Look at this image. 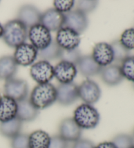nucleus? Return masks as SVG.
Here are the masks:
<instances>
[{"label":"nucleus","instance_id":"8","mask_svg":"<svg viewBox=\"0 0 134 148\" xmlns=\"http://www.w3.org/2000/svg\"><path fill=\"white\" fill-rule=\"evenodd\" d=\"M39 51L31 44L23 43L16 48L14 53V60L17 65L27 67L35 62Z\"/></svg>","mask_w":134,"mask_h":148},{"label":"nucleus","instance_id":"14","mask_svg":"<svg viewBox=\"0 0 134 148\" xmlns=\"http://www.w3.org/2000/svg\"><path fill=\"white\" fill-rule=\"evenodd\" d=\"M59 135L67 142H75L81 139L82 129L75 123L73 117H68L60 122Z\"/></svg>","mask_w":134,"mask_h":148},{"label":"nucleus","instance_id":"10","mask_svg":"<svg viewBox=\"0 0 134 148\" xmlns=\"http://www.w3.org/2000/svg\"><path fill=\"white\" fill-rule=\"evenodd\" d=\"M64 15L65 21L64 27L73 29L79 35L86 29L88 25V20L86 14L76 9L64 14Z\"/></svg>","mask_w":134,"mask_h":148},{"label":"nucleus","instance_id":"22","mask_svg":"<svg viewBox=\"0 0 134 148\" xmlns=\"http://www.w3.org/2000/svg\"><path fill=\"white\" fill-rule=\"evenodd\" d=\"M28 138L30 148H48L51 137L47 132L37 130L28 135Z\"/></svg>","mask_w":134,"mask_h":148},{"label":"nucleus","instance_id":"11","mask_svg":"<svg viewBox=\"0 0 134 148\" xmlns=\"http://www.w3.org/2000/svg\"><path fill=\"white\" fill-rule=\"evenodd\" d=\"M56 101L63 106H69L79 98V86L73 82L60 84L56 88Z\"/></svg>","mask_w":134,"mask_h":148},{"label":"nucleus","instance_id":"25","mask_svg":"<svg viewBox=\"0 0 134 148\" xmlns=\"http://www.w3.org/2000/svg\"><path fill=\"white\" fill-rule=\"evenodd\" d=\"M111 45L114 53V62L122 63L125 59L130 56V50L124 47L119 40H115Z\"/></svg>","mask_w":134,"mask_h":148},{"label":"nucleus","instance_id":"29","mask_svg":"<svg viewBox=\"0 0 134 148\" xmlns=\"http://www.w3.org/2000/svg\"><path fill=\"white\" fill-rule=\"evenodd\" d=\"M81 57L82 56L81 51L77 48L71 50H63L60 59H61V60L67 61V62H70L77 66Z\"/></svg>","mask_w":134,"mask_h":148},{"label":"nucleus","instance_id":"38","mask_svg":"<svg viewBox=\"0 0 134 148\" xmlns=\"http://www.w3.org/2000/svg\"><path fill=\"white\" fill-rule=\"evenodd\" d=\"M133 140H134V131H133Z\"/></svg>","mask_w":134,"mask_h":148},{"label":"nucleus","instance_id":"15","mask_svg":"<svg viewBox=\"0 0 134 148\" xmlns=\"http://www.w3.org/2000/svg\"><path fill=\"white\" fill-rule=\"evenodd\" d=\"M65 15L55 9H49L41 14V23L50 32H58L64 27Z\"/></svg>","mask_w":134,"mask_h":148},{"label":"nucleus","instance_id":"17","mask_svg":"<svg viewBox=\"0 0 134 148\" xmlns=\"http://www.w3.org/2000/svg\"><path fill=\"white\" fill-rule=\"evenodd\" d=\"M18 103L6 95L0 97V123L12 120L17 117Z\"/></svg>","mask_w":134,"mask_h":148},{"label":"nucleus","instance_id":"5","mask_svg":"<svg viewBox=\"0 0 134 148\" xmlns=\"http://www.w3.org/2000/svg\"><path fill=\"white\" fill-rule=\"evenodd\" d=\"M3 90L4 95L19 102L27 99L29 88L26 81L13 78L6 80Z\"/></svg>","mask_w":134,"mask_h":148},{"label":"nucleus","instance_id":"21","mask_svg":"<svg viewBox=\"0 0 134 148\" xmlns=\"http://www.w3.org/2000/svg\"><path fill=\"white\" fill-rule=\"evenodd\" d=\"M18 65L13 56H5L0 58V78L8 80L16 75Z\"/></svg>","mask_w":134,"mask_h":148},{"label":"nucleus","instance_id":"7","mask_svg":"<svg viewBox=\"0 0 134 148\" xmlns=\"http://www.w3.org/2000/svg\"><path fill=\"white\" fill-rule=\"evenodd\" d=\"M55 41L62 50H71L78 48L81 38L73 29L63 27L57 32Z\"/></svg>","mask_w":134,"mask_h":148},{"label":"nucleus","instance_id":"16","mask_svg":"<svg viewBox=\"0 0 134 148\" xmlns=\"http://www.w3.org/2000/svg\"><path fill=\"white\" fill-rule=\"evenodd\" d=\"M41 14L35 7L25 5L21 7L18 12V20L27 28H30L36 24H40Z\"/></svg>","mask_w":134,"mask_h":148},{"label":"nucleus","instance_id":"34","mask_svg":"<svg viewBox=\"0 0 134 148\" xmlns=\"http://www.w3.org/2000/svg\"><path fill=\"white\" fill-rule=\"evenodd\" d=\"M93 142L87 139H79L75 142L72 148H94Z\"/></svg>","mask_w":134,"mask_h":148},{"label":"nucleus","instance_id":"3","mask_svg":"<svg viewBox=\"0 0 134 148\" xmlns=\"http://www.w3.org/2000/svg\"><path fill=\"white\" fill-rule=\"evenodd\" d=\"M73 119L81 129H92L98 125L100 116L95 107L84 103L79 105L74 111Z\"/></svg>","mask_w":134,"mask_h":148},{"label":"nucleus","instance_id":"35","mask_svg":"<svg viewBox=\"0 0 134 148\" xmlns=\"http://www.w3.org/2000/svg\"><path fill=\"white\" fill-rule=\"evenodd\" d=\"M94 148H117L112 141L111 142H104L96 145Z\"/></svg>","mask_w":134,"mask_h":148},{"label":"nucleus","instance_id":"40","mask_svg":"<svg viewBox=\"0 0 134 148\" xmlns=\"http://www.w3.org/2000/svg\"><path fill=\"white\" fill-rule=\"evenodd\" d=\"M0 97H1V96H0Z\"/></svg>","mask_w":134,"mask_h":148},{"label":"nucleus","instance_id":"32","mask_svg":"<svg viewBox=\"0 0 134 148\" xmlns=\"http://www.w3.org/2000/svg\"><path fill=\"white\" fill-rule=\"evenodd\" d=\"M98 1L90 0V1H79L77 4V10L84 14H88L94 11L97 7Z\"/></svg>","mask_w":134,"mask_h":148},{"label":"nucleus","instance_id":"28","mask_svg":"<svg viewBox=\"0 0 134 148\" xmlns=\"http://www.w3.org/2000/svg\"><path fill=\"white\" fill-rule=\"evenodd\" d=\"M119 40L121 44L128 50H134V28L126 29L121 35Z\"/></svg>","mask_w":134,"mask_h":148},{"label":"nucleus","instance_id":"31","mask_svg":"<svg viewBox=\"0 0 134 148\" xmlns=\"http://www.w3.org/2000/svg\"><path fill=\"white\" fill-rule=\"evenodd\" d=\"M75 5V1L73 0L69 1H61V0H56L54 1V7L55 9L61 13H68L70 12Z\"/></svg>","mask_w":134,"mask_h":148},{"label":"nucleus","instance_id":"27","mask_svg":"<svg viewBox=\"0 0 134 148\" xmlns=\"http://www.w3.org/2000/svg\"><path fill=\"white\" fill-rule=\"evenodd\" d=\"M112 142L117 148H131L134 145L133 138L127 134L117 135Z\"/></svg>","mask_w":134,"mask_h":148},{"label":"nucleus","instance_id":"24","mask_svg":"<svg viewBox=\"0 0 134 148\" xmlns=\"http://www.w3.org/2000/svg\"><path fill=\"white\" fill-rule=\"evenodd\" d=\"M63 50L59 47L55 40H53L48 47L38 52V56L41 60L49 62L61 58Z\"/></svg>","mask_w":134,"mask_h":148},{"label":"nucleus","instance_id":"23","mask_svg":"<svg viewBox=\"0 0 134 148\" xmlns=\"http://www.w3.org/2000/svg\"><path fill=\"white\" fill-rule=\"evenodd\" d=\"M22 127V122L17 117L9 121L0 123V134L12 139L20 133Z\"/></svg>","mask_w":134,"mask_h":148},{"label":"nucleus","instance_id":"12","mask_svg":"<svg viewBox=\"0 0 134 148\" xmlns=\"http://www.w3.org/2000/svg\"><path fill=\"white\" fill-rule=\"evenodd\" d=\"M92 57L102 67L111 65L114 62V53L111 45L107 42L97 43L93 48Z\"/></svg>","mask_w":134,"mask_h":148},{"label":"nucleus","instance_id":"33","mask_svg":"<svg viewBox=\"0 0 134 148\" xmlns=\"http://www.w3.org/2000/svg\"><path fill=\"white\" fill-rule=\"evenodd\" d=\"M48 148H69L68 142L61 138L60 135H55L51 137Z\"/></svg>","mask_w":134,"mask_h":148},{"label":"nucleus","instance_id":"6","mask_svg":"<svg viewBox=\"0 0 134 148\" xmlns=\"http://www.w3.org/2000/svg\"><path fill=\"white\" fill-rule=\"evenodd\" d=\"M30 75L38 84L50 83L54 77V67L47 61H39L31 67Z\"/></svg>","mask_w":134,"mask_h":148},{"label":"nucleus","instance_id":"39","mask_svg":"<svg viewBox=\"0 0 134 148\" xmlns=\"http://www.w3.org/2000/svg\"><path fill=\"white\" fill-rule=\"evenodd\" d=\"M133 88H134V83H133Z\"/></svg>","mask_w":134,"mask_h":148},{"label":"nucleus","instance_id":"18","mask_svg":"<svg viewBox=\"0 0 134 148\" xmlns=\"http://www.w3.org/2000/svg\"><path fill=\"white\" fill-rule=\"evenodd\" d=\"M77 68L82 76L89 78L101 73L103 67L95 62L92 56H82L77 63Z\"/></svg>","mask_w":134,"mask_h":148},{"label":"nucleus","instance_id":"9","mask_svg":"<svg viewBox=\"0 0 134 148\" xmlns=\"http://www.w3.org/2000/svg\"><path fill=\"white\" fill-rule=\"evenodd\" d=\"M79 96L86 104H95L101 97V90L98 84L92 80H86L79 86Z\"/></svg>","mask_w":134,"mask_h":148},{"label":"nucleus","instance_id":"2","mask_svg":"<svg viewBox=\"0 0 134 148\" xmlns=\"http://www.w3.org/2000/svg\"><path fill=\"white\" fill-rule=\"evenodd\" d=\"M28 29L18 19L10 20L3 26V39L10 47L16 48L26 42Z\"/></svg>","mask_w":134,"mask_h":148},{"label":"nucleus","instance_id":"20","mask_svg":"<svg viewBox=\"0 0 134 148\" xmlns=\"http://www.w3.org/2000/svg\"><path fill=\"white\" fill-rule=\"evenodd\" d=\"M100 75L104 82L109 86L118 85L124 79L120 66L117 65H110L103 67Z\"/></svg>","mask_w":134,"mask_h":148},{"label":"nucleus","instance_id":"1","mask_svg":"<svg viewBox=\"0 0 134 148\" xmlns=\"http://www.w3.org/2000/svg\"><path fill=\"white\" fill-rule=\"evenodd\" d=\"M29 99L39 110L47 108L56 101V88L50 83L38 84L33 88Z\"/></svg>","mask_w":134,"mask_h":148},{"label":"nucleus","instance_id":"26","mask_svg":"<svg viewBox=\"0 0 134 148\" xmlns=\"http://www.w3.org/2000/svg\"><path fill=\"white\" fill-rule=\"evenodd\" d=\"M121 72L124 78L134 83V56H129L122 62Z\"/></svg>","mask_w":134,"mask_h":148},{"label":"nucleus","instance_id":"19","mask_svg":"<svg viewBox=\"0 0 134 148\" xmlns=\"http://www.w3.org/2000/svg\"><path fill=\"white\" fill-rule=\"evenodd\" d=\"M18 103L17 117L22 122L32 121L37 118L39 110L31 103L30 99H26Z\"/></svg>","mask_w":134,"mask_h":148},{"label":"nucleus","instance_id":"4","mask_svg":"<svg viewBox=\"0 0 134 148\" xmlns=\"http://www.w3.org/2000/svg\"><path fill=\"white\" fill-rule=\"evenodd\" d=\"M28 37L31 45L38 51L45 49L52 41L50 32L41 24H36L29 28Z\"/></svg>","mask_w":134,"mask_h":148},{"label":"nucleus","instance_id":"30","mask_svg":"<svg viewBox=\"0 0 134 148\" xmlns=\"http://www.w3.org/2000/svg\"><path fill=\"white\" fill-rule=\"evenodd\" d=\"M11 148H30L29 138L26 134L20 133L11 139Z\"/></svg>","mask_w":134,"mask_h":148},{"label":"nucleus","instance_id":"37","mask_svg":"<svg viewBox=\"0 0 134 148\" xmlns=\"http://www.w3.org/2000/svg\"><path fill=\"white\" fill-rule=\"evenodd\" d=\"M131 148H134V145H133V146H132V147H131Z\"/></svg>","mask_w":134,"mask_h":148},{"label":"nucleus","instance_id":"13","mask_svg":"<svg viewBox=\"0 0 134 148\" xmlns=\"http://www.w3.org/2000/svg\"><path fill=\"white\" fill-rule=\"evenodd\" d=\"M77 71L75 65L61 60L54 67V76L60 84L71 83L76 77Z\"/></svg>","mask_w":134,"mask_h":148},{"label":"nucleus","instance_id":"36","mask_svg":"<svg viewBox=\"0 0 134 148\" xmlns=\"http://www.w3.org/2000/svg\"><path fill=\"white\" fill-rule=\"evenodd\" d=\"M3 26L0 24V39L3 37Z\"/></svg>","mask_w":134,"mask_h":148}]
</instances>
